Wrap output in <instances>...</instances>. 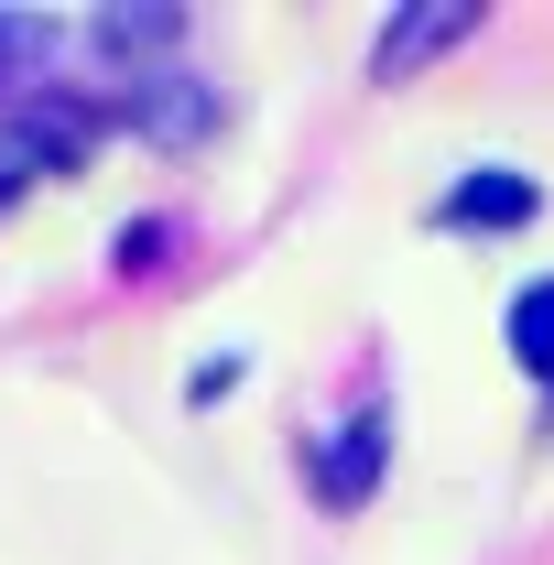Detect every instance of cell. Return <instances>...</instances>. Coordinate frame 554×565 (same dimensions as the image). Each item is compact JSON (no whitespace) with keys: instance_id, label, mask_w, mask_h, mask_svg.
I'll use <instances>...</instances> for the list:
<instances>
[{"instance_id":"1","label":"cell","mask_w":554,"mask_h":565,"mask_svg":"<svg viewBox=\"0 0 554 565\" xmlns=\"http://www.w3.org/2000/svg\"><path fill=\"white\" fill-rule=\"evenodd\" d=\"M544 207V185H533V174H511V163H479V174H468V185H446V228H522V217Z\"/></svg>"},{"instance_id":"2","label":"cell","mask_w":554,"mask_h":565,"mask_svg":"<svg viewBox=\"0 0 554 565\" xmlns=\"http://www.w3.org/2000/svg\"><path fill=\"white\" fill-rule=\"evenodd\" d=\"M370 479H381V414L327 424V446H316V490H327V500H370Z\"/></svg>"},{"instance_id":"3","label":"cell","mask_w":554,"mask_h":565,"mask_svg":"<svg viewBox=\"0 0 554 565\" xmlns=\"http://www.w3.org/2000/svg\"><path fill=\"white\" fill-rule=\"evenodd\" d=\"M468 33H479L468 0H457V11H403V22L381 33V76H414L424 55H446V44H468Z\"/></svg>"},{"instance_id":"4","label":"cell","mask_w":554,"mask_h":565,"mask_svg":"<svg viewBox=\"0 0 554 565\" xmlns=\"http://www.w3.org/2000/svg\"><path fill=\"white\" fill-rule=\"evenodd\" d=\"M131 120L152 141H207V120H217V98L207 87H196V76H152V87H141L131 98Z\"/></svg>"},{"instance_id":"5","label":"cell","mask_w":554,"mask_h":565,"mask_svg":"<svg viewBox=\"0 0 554 565\" xmlns=\"http://www.w3.org/2000/svg\"><path fill=\"white\" fill-rule=\"evenodd\" d=\"M511 359H522L533 381H554V282H522V294H511Z\"/></svg>"},{"instance_id":"6","label":"cell","mask_w":554,"mask_h":565,"mask_svg":"<svg viewBox=\"0 0 554 565\" xmlns=\"http://www.w3.org/2000/svg\"><path fill=\"white\" fill-rule=\"evenodd\" d=\"M55 44H66L55 22H33V11H0V66H44Z\"/></svg>"},{"instance_id":"7","label":"cell","mask_w":554,"mask_h":565,"mask_svg":"<svg viewBox=\"0 0 554 565\" xmlns=\"http://www.w3.org/2000/svg\"><path fill=\"white\" fill-rule=\"evenodd\" d=\"M98 44H109V55H131V44H174V11H109Z\"/></svg>"},{"instance_id":"8","label":"cell","mask_w":554,"mask_h":565,"mask_svg":"<svg viewBox=\"0 0 554 565\" xmlns=\"http://www.w3.org/2000/svg\"><path fill=\"white\" fill-rule=\"evenodd\" d=\"M33 163H44V152H33V131H0V207L33 185Z\"/></svg>"}]
</instances>
